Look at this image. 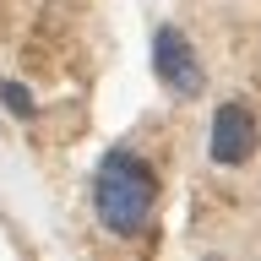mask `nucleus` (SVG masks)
Returning a JSON list of instances; mask_svg holds the SVG:
<instances>
[{"mask_svg":"<svg viewBox=\"0 0 261 261\" xmlns=\"http://www.w3.org/2000/svg\"><path fill=\"white\" fill-rule=\"evenodd\" d=\"M152 207H158V174L152 163L136 158V152H109L93 174V218L109 234L130 240L152 223Z\"/></svg>","mask_w":261,"mask_h":261,"instance_id":"f257e3e1","label":"nucleus"},{"mask_svg":"<svg viewBox=\"0 0 261 261\" xmlns=\"http://www.w3.org/2000/svg\"><path fill=\"white\" fill-rule=\"evenodd\" d=\"M152 71H158V82H163L174 98H196L201 87H207L201 55H196V44L174 28V22H163V28L152 33Z\"/></svg>","mask_w":261,"mask_h":261,"instance_id":"f03ea898","label":"nucleus"},{"mask_svg":"<svg viewBox=\"0 0 261 261\" xmlns=\"http://www.w3.org/2000/svg\"><path fill=\"white\" fill-rule=\"evenodd\" d=\"M261 130H256V114H250V103H218L212 109V130H207V158L218 163V169H240V163H250V152H256Z\"/></svg>","mask_w":261,"mask_h":261,"instance_id":"7ed1b4c3","label":"nucleus"},{"mask_svg":"<svg viewBox=\"0 0 261 261\" xmlns=\"http://www.w3.org/2000/svg\"><path fill=\"white\" fill-rule=\"evenodd\" d=\"M0 103H6V109L16 114V120H33V114H38V103H33V93H28V87H22L16 76H0Z\"/></svg>","mask_w":261,"mask_h":261,"instance_id":"20e7f679","label":"nucleus"}]
</instances>
